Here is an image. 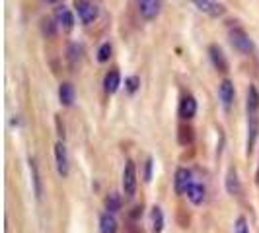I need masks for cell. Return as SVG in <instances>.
Returning <instances> with one entry per match:
<instances>
[{
	"instance_id": "4dcf8cb0",
	"label": "cell",
	"mask_w": 259,
	"mask_h": 233,
	"mask_svg": "<svg viewBox=\"0 0 259 233\" xmlns=\"http://www.w3.org/2000/svg\"><path fill=\"white\" fill-rule=\"evenodd\" d=\"M45 2H49V4H55V2H57V0H45Z\"/></svg>"
},
{
	"instance_id": "e0dca14e",
	"label": "cell",
	"mask_w": 259,
	"mask_h": 233,
	"mask_svg": "<svg viewBox=\"0 0 259 233\" xmlns=\"http://www.w3.org/2000/svg\"><path fill=\"white\" fill-rule=\"evenodd\" d=\"M246 111H247V116H255L259 113V90H257V86H249V88H247Z\"/></svg>"
},
{
	"instance_id": "603a6c76",
	"label": "cell",
	"mask_w": 259,
	"mask_h": 233,
	"mask_svg": "<svg viewBox=\"0 0 259 233\" xmlns=\"http://www.w3.org/2000/svg\"><path fill=\"white\" fill-rule=\"evenodd\" d=\"M68 63H70V66H76L78 63H80V59H82V45H78V43H70L68 45Z\"/></svg>"
},
{
	"instance_id": "d4e9b609",
	"label": "cell",
	"mask_w": 259,
	"mask_h": 233,
	"mask_svg": "<svg viewBox=\"0 0 259 233\" xmlns=\"http://www.w3.org/2000/svg\"><path fill=\"white\" fill-rule=\"evenodd\" d=\"M55 24L57 22H53L51 18H43L41 20V33L45 37H55V33H57V26Z\"/></svg>"
},
{
	"instance_id": "5b68a950",
	"label": "cell",
	"mask_w": 259,
	"mask_h": 233,
	"mask_svg": "<svg viewBox=\"0 0 259 233\" xmlns=\"http://www.w3.org/2000/svg\"><path fill=\"white\" fill-rule=\"evenodd\" d=\"M197 99H195L193 93H183L182 99H180V105H178V115L182 121H191L195 115H197Z\"/></svg>"
},
{
	"instance_id": "7c38bea8",
	"label": "cell",
	"mask_w": 259,
	"mask_h": 233,
	"mask_svg": "<svg viewBox=\"0 0 259 233\" xmlns=\"http://www.w3.org/2000/svg\"><path fill=\"white\" fill-rule=\"evenodd\" d=\"M55 22L63 27V29H66V31H70L74 27V24H76L74 14H72V10L68 6H59L55 10Z\"/></svg>"
},
{
	"instance_id": "8fae6325",
	"label": "cell",
	"mask_w": 259,
	"mask_h": 233,
	"mask_svg": "<svg viewBox=\"0 0 259 233\" xmlns=\"http://www.w3.org/2000/svg\"><path fill=\"white\" fill-rule=\"evenodd\" d=\"M27 167H29V177H31V189H33V194L35 198L41 200L43 198V181H41V173H39L37 161L33 157L27 159Z\"/></svg>"
},
{
	"instance_id": "8992f818",
	"label": "cell",
	"mask_w": 259,
	"mask_h": 233,
	"mask_svg": "<svg viewBox=\"0 0 259 233\" xmlns=\"http://www.w3.org/2000/svg\"><path fill=\"white\" fill-rule=\"evenodd\" d=\"M208 59H210V65L214 66L219 72H222V74L228 72L230 65H228V59H226V54H224L221 45H217V43L208 45Z\"/></svg>"
},
{
	"instance_id": "2e32d148",
	"label": "cell",
	"mask_w": 259,
	"mask_h": 233,
	"mask_svg": "<svg viewBox=\"0 0 259 233\" xmlns=\"http://www.w3.org/2000/svg\"><path fill=\"white\" fill-rule=\"evenodd\" d=\"M119 88H121V74L117 68H113L104 76V91L107 95H113L119 91Z\"/></svg>"
},
{
	"instance_id": "4fadbf2b",
	"label": "cell",
	"mask_w": 259,
	"mask_h": 233,
	"mask_svg": "<svg viewBox=\"0 0 259 233\" xmlns=\"http://www.w3.org/2000/svg\"><path fill=\"white\" fill-rule=\"evenodd\" d=\"M259 136V116H247V140H246V152L247 155L253 152V146L257 142Z\"/></svg>"
},
{
	"instance_id": "44dd1931",
	"label": "cell",
	"mask_w": 259,
	"mask_h": 233,
	"mask_svg": "<svg viewBox=\"0 0 259 233\" xmlns=\"http://www.w3.org/2000/svg\"><path fill=\"white\" fill-rule=\"evenodd\" d=\"M117 231V220L113 214L105 212L100 218V233H115Z\"/></svg>"
},
{
	"instance_id": "ac0fdd59",
	"label": "cell",
	"mask_w": 259,
	"mask_h": 233,
	"mask_svg": "<svg viewBox=\"0 0 259 233\" xmlns=\"http://www.w3.org/2000/svg\"><path fill=\"white\" fill-rule=\"evenodd\" d=\"M187 198H189V202H191V204L201 206V204L205 202V198H207V189H205V185H201V183H193V185L189 187V191H187Z\"/></svg>"
},
{
	"instance_id": "3957f363",
	"label": "cell",
	"mask_w": 259,
	"mask_h": 233,
	"mask_svg": "<svg viewBox=\"0 0 259 233\" xmlns=\"http://www.w3.org/2000/svg\"><path fill=\"white\" fill-rule=\"evenodd\" d=\"M121 185H123V193L127 198H133L137 193V167L133 161H127L123 167V175H121Z\"/></svg>"
},
{
	"instance_id": "f1b7e54d",
	"label": "cell",
	"mask_w": 259,
	"mask_h": 233,
	"mask_svg": "<svg viewBox=\"0 0 259 233\" xmlns=\"http://www.w3.org/2000/svg\"><path fill=\"white\" fill-rule=\"evenodd\" d=\"M55 123H57V129H59V136H61V140H65V125L61 123V116L59 115L55 116Z\"/></svg>"
},
{
	"instance_id": "4316f807",
	"label": "cell",
	"mask_w": 259,
	"mask_h": 233,
	"mask_svg": "<svg viewBox=\"0 0 259 233\" xmlns=\"http://www.w3.org/2000/svg\"><path fill=\"white\" fill-rule=\"evenodd\" d=\"M234 233H249V225H247V220L244 216H240L236 223H234Z\"/></svg>"
},
{
	"instance_id": "d6986e66",
	"label": "cell",
	"mask_w": 259,
	"mask_h": 233,
	"mask_svg": "<svg viewBox=\"0 0 259 233\" xmlns=\"http://www.w3.org/2000/svg\"><path fill=\"white\" fill-rule=\"evenodd\" d=\"M193 138H195V130L191 125H180V129H178V142L182 144V146H191L193 144Z\"/></svg>"
},
{
	"instance_id": "5bb4252c",
	"label": "cell",
	"mask_w": 259,
	"mask_h": 233,
	"mask_svg": "<svg viewBox=\"0 0 259 233\" xmlns=\"http://www.w3.org/2000/svg\"><path fill=\"white\" fill-rule=\"evenodd\" d=\"M76 99V90L70 82H61L59 84V103L63 107H72Z\"/></svg>"
},
{
	"instance_id": "484cf974",
	"label": "cell",
	"mask_w": 259,
	"mask_h": 233,
	"mask_svg": "<svg viewBox=\"0 0 259 233\" xmlns=\"http://www.w3.org/2000/svg\"><path fill=\"white\" fill-rule=\"evenodd\" d=\"M139 88H141V78L139 76H127L125 78V90H127V93L135 95V93L139 91Z\"/></svg>"
},
{
	"instance_id": "ba28073f",
	"label": "cell",
	"mask_w": 259,
	"mask_h": 233,
	"mask_svg": "<svg viewBox=\"0 0 259 233\" xmlns=\"http://www.w3.org/2000/svg\"><path fill=\"white\" fill-rule=\"evenodd\" d=\"M137 6H139V14L146 22L156 20L162 12V0H137Z\"/></svg>"
},
{
	"instance_id": "6da1fadb",
	"label": "cell",
	"mask_w": 259,
	"mask_h": 233,
	"mask_svg": "<svg viewBox=\"0 0 259 233\" xmlns=\"http://www.w3.org/2000/svg\"><path fill=\"white\" fill-rule=\"evenodd\" d=\"M228 39H230L234 49L240 51L242 54H251V52L255 51L253 39L249 37V33H247L246 29H242V27H232L228 31Z\"/></svg>"
},
{
	"instance_id": "cb8c5ba5",
	"label": "cell",
	"mask_w": 259,
	"mask_h": 233,
	"mask_svg": "<svg viewBox=\"0 0 259 233\" xmlns=\"http://www.w3.org/2000/svg\"><path fill=\"white\" fill-rule=\"evenodd\" d=\"M105 210L109 212V214H115L121 210V196L117 193H111L107 198H105Z\"/></svg>"
},
{
	"instance_id": "7402d4cb",
	"label": "cell",
	"mask_w": 259,
	"mask_h": 233,
	"mask_svg": "<svg viewBox=\"0 0 259 233\" xmlns=\"http://www.w3.org/2000/svg\"><path fill=\"white\" fill-rule=\"evenodd\" d=\"M111 54H113V45H111L109 41H105V43L100 45V49H98V52H96V59H98L100 65H105V63H109Z\"/></svg>"
},
{
	"instance_id": "9c48e42d",
	"label": "cell",
	"mask_w": 259,
	"mask_h": 233,
	"mask_svg": "<svg viewBox=\"0 0 259 233\" xmlns=\"http://www.w3.org/2000/svg\"><path fill=\"white\" fill-rule=\"evenodd\" d=\"M193 173H191V169L187 167H180L176 171V177H174V189H176V193L178 194H187L189 191V187L193 185Z\"/></svg>"
},
{
	"instance_id": "30bf717a",
	"label": "cell",
	"mask_w": 259,
	"mask_h": 233,
	"mask_svg": "<svg viewBox=\"0 0 259 233\" xmlns=\"http://www.w3.org/2000/svg\"><path fill=\"white\" fill-rule=\"evenodd\" d=\"M234 97H236L234 82L230 78H224L221 84H219V99H221L222 107H224L226 111L234 105Z\"/></svg>"
},
{
	"instance_id": "ffe728a7",
	"label": "cell",
	"mask_w": 259,
	"mask_h": 233,
	"mask_svg": "<svg viewBox=\"0 0 259 233\" xmlns=\"http://www.w3.org/2000/svg\"><path fill=\"white\" fill-rule=\"evenodd\" d=\"M150 225H152L154 233H162L164 229V212L160 206H154L150 210Z\"/></svg>"
},
{
	"instance_id": "f546056e",
	"label": "cell",
	"mask_w": 259,
	"mask_h": 233,
	"mask_svg": "<svg viewBox=\"0 0 259 233\" xmlns=\"http://www.w3.org/2000/svg\"><path fill=\"white\" fill-rule=\"evenodd\" d=\"M141 214H143V206H137V208H133V214H131V216H133V220H137Z\"/></svg>"
},
{
	"instance_id": "277c9868",
	"label": "cell",
	"mask_w": 259,
	"mask_h": 233,
	"mask_svg": "<svg viewBox=\"0 0 259 233\" xmlns=\"http://www.w3.org/2000/svg\"><path fill=\"white\" fill-rule=\"evenodd\" d=\"M199 12L207 14L208 18H222L226 14V6L219 0H191Z\"/></svg>"
},
{
	"instance_id": "7a4b0ae2",
	"label": "cell",
	"mask_w": 259,
	"mask_h": 233,
	"mask_svg": "<svg viewBox=\"0 0 259 233\" xmlns=\"http://www.w3.org/2000/svg\"><path fill=\"white\" fill-rule=\"evenodd\" d=\"M74 10L78 14V20L84 24V26H90L98 20V6L92 2V0H74Z\"/></svg>"
},
{
	"instance_id": "83f0119b",
	"label": "cell",
	"mask_w": 259,
	"mask_h": 233,
	"mask_svg": "<svg viewBox=\"0 0 259 233\" xmlns=\"http://www.w3.org/2000/svg\"><path fill=\"white\" fill-rule=\"evenodd\" d=\"M152 167H154V159L148 157L146 159V165H144V181L146 183H150V179H152Z\"/></svg>"
},
{
	"instance_id": "9a60e30c",
	"label": "cell",
	"mask_w": 259,
	"mask_h": 233,
	"mask_svg": "<svg viewBox=\"0 0 259 233\" xmlns=\"http://www.w3.org/2000/svg\"><path fill=\"white\" fill-rule=\"evenodd\" d=\"M224 187H226V193L230 196H240L242 194V183L238 177V171L236 167H230L226 173V179H224Z\"/></svg>"
},
{
	"instance_id": "52a82bcc",
	"label": "cell",
	"mask_w": 259,
	"mask_h": 233,
	"mask_svg": "<svg viewBox=\"0 0 259 233\" xmlns=\"http://www.w3.org/2000/svg\"><path fill=\"white\" fill-rule=\"evenodd\" d=\"M55 163H57V171L61 177H68L70 171V163H68V152H66L65 140H59L55 144Z\"/></svg>"
}]
</instances>
